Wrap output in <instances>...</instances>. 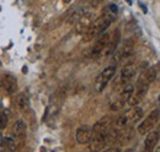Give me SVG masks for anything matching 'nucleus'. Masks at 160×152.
I'll list each match as a JSON object with an SVG mask.
<instances>
[{
	"mask_svg": "<svg viewBox=\"0 0 160 152\" xmlns=\"http://www.w3.org/2000/svg\"><path fill=\"white\" fill-rule=\"evenodd\" d=\"M115 74H116V65H110V66L105 68L100 73V75L96 77L95 90L98 92H102L105 90V87L107 86V83L110 82V80L115 76Z\"/></svg>",
	"mask_w": 160,
	"mask_h": 152,
	"instance_id": "nucleus-1",
	"label": "nucleus"
},
{
	"mask_svg": "<svg viewBox=\"0 0 160 152\" xmlns=\"http://www.w3.org/2000/svg\"><path fill=\"white\" fill-rule=\"evenodd\" d=\"M110 39H111V35L107 33V32H103L102 35H100V37L98 39V42L95 43V45L90 49L88 57L92 58V59H96V58L100 57L101 54L105 52V49H106V47H107Z\"/></svg>",
	"mask_w": 160,
	"mask_h": 152,
	"instance_id": "nucleus-2",
	"label": "nucleus"
},
{
	"mask_svg": "<svg viewBox=\"0 0 160 152\" xmlns=\"http://www.w3.org/2000/svg\"><path fill=\"white\" fill-rule=\"evenodd\" d=\"M160 119V109H155L153 112H150L149 115L142 121L138 126V133L144 135V134H148L153 128L154 125L159 121Z\"/></svg>",
	"mask_w": 160,
	"mask_h": 152,
	"instance_id": "nucleus-3",
	"label": "nucleus"
},
{
	"mask_svg": "<svg viewBox=\"0 0 160 152\" xmlns=\"http://www.w3.org/2000/svg\"><path fill=\"white\" fill-rule=\"evenodd\" d=\"M133 92H134L133 86H132V85H129V83H127V85L124 86V90L121 92V96L118 97V99H116L115 102H112V103H111L110 109H111V111H113V112H117V111L122 109V108H123V106H124L126 103H128V99L131 98V96L133 95Z\"/></svg>",
	"mask_w": 160,
	"mask_h": 152,
	"instance_id": "nucleus-4",
	"label": "nucleus"
},
{
	"mask_svg": "<svg viewBox=\"0 0 160 152\" xmlns=\"http://www.w3.org/2000/svg\"><path fill=\"white\" fill-rule=\"evenodd\" d=\"M94 22V16L91 12H85V14H81L80 17L78 19V22L75 25V32L78 35H84L89 27L91 26V23Z\"/></svg>",
	"mask_w": 160,
	"mask_h": 152,
	"instance_id": "nucleus-5",
	"label": "nucleus"
},
{
	"mask_svg": "<svg viewBox=\"0 0 160 152\" xmlns=\"http://www.w3.org/2000/svg\"><path fill=\"white\" fill-rule=\"evenodd\" d=\"M101 25H102V16H100L99 19H96L91 23V26L89 27V30L82 35V36H84V37H82V40H84V42H90V40H92L96 36H100Z\"/></svg>",
	"mask_w": 160,
	"mask_h": 152,
	"instance_id": "nucleus-6",
	"label": "nucleus"
},
{
	"mask_svg": "<svg viewBox=\"0 0 160 152\" xmlns=\"http://www.w3.org/2000/svg\"><path fill=\"white\" fill-rule=\"evenodd\" d=\"M148 87L149 85H145V83H138V88L136 92H133V95L131 96V98L128 99V104L131 107H134V106H138L142 99L145 97L147 95V91H148Z\"/></svg>",
	"mask_w": 160,
	"mask_h": 152,
	"instance_id": "nucleus-7",
	"label": "nucleus"
},
{
	"mask_svg": "<svg viewBox=\"0 0 160 152\" xmlns=\"http://www.w3.org/2000/svg\"><path fill=\"white\" fill-rule=\"evenodd\" d=\"M92 135H94V129L92 128H90L88 125L80 126L77 130V141L81 145L90 144V141L92 139Z\"/></svg>",
	"mask_w": 160,
	"mask_h": 152,
	"instance_id": "nucleus-8",
	"label": "nucleus"
},
{
	"mask_svg": "<svg viewBox=\"0 0 160 152\" xmlns=\"http://www.w3.org/2000/svg\"><path fill=\"white\" fill-rule=\"evenodd\" d=\"M1 86L6 92L14 93L18 90V80L15 76L10 75V74H5L1 77Z\"/></svg>",
	"mask_w": 160,
	"mask_h": 152,
	"instance_id": "nucleus-9",
	"label": "nucleus"
},
{
	"mask_svg": "<svg viewBox=\"0 0 160 152\" xmlns=\"http://www.w3.org/2000/svg\"><path fill=\"white\" fill-rule=\"evenodd\" d=\"M134 74H136V65L133 63L126 64L121 70V82H122V85L126 86L133 78Z\"/></svg>",
	"mask_w": 160,
	"mask_h": 152,
	"instance_id": "nucleus-10",
	"label": "nucleus"
},
{
	"mask_svg": "<svg viewBox=\"0 0 160 152\" xmlns=\"http://www.w3.org/2000/svg\"><path fill=\"white\" fill-rule=\"evenodd\" d=\"M120 39H121L120 30H116L113 32V35L111 36V39H110L106 49H105V55H111V54L115 53V50H116V48H117V45L120 43Z\"/></svg>",
	"mask_w": 160,
	"mask_h": 152,
	"instance_id": "nucleus-11",
	"label": "nucleus"
},
{
	"mask_svg": "<svg viewBox=\"0 0 160 152\" xmlns=\"http://www.w3.org/2000/svg\"><path fill=\"white\" fill-rule=\"evenodd\" d=\"M159 141V133L158 131H149L145 141H144V150L145 151H153Z\"/></svg>",
	"mask_w": 160,
	"mask_h": 152,
	"instance_id": "nucleus-12",
	"label": "nucleus"
},
{
	"mask_svg": "<svg viewBox=\"0 0 160 152\" xmlns=\"http://www.w3.org/2000/svg\"><path fill=\"white\" fill-rule=\"evenodd\" d=\"M134 136V129L133 128H123L122 130H120L118 136H117V142L121 145H124V144H128Z\"/></svg>",
	"mask_w": 160,
	"mask_h": 152,
	"instance_id": "nucleus-13",
	"label": "nucleus"
},
{
	"mask_svg": "<svg viewBox=\"0 0 160 152\" xmlns=\"http://www.w3.org/2000/svg\"><path fill=\"white\" fill-rule=\"evenodd\" d=\"M12 133L15 135V140L18 142H20L25 139V133H26V123L23 120H18L14 125V129H12Z\"/></svg>",
	"mask_w": 160,
	"mask_h": 152,
	"instance_id": "nucleus-14",
	"label": "nucleus"
},
{
	"mask_svg": "<svg viewBox=\"0 0 160 152\" xmlns=\"http://www.w3.org/2000/svg\"><path fill=\"white\" fill-rule=\"evenodd\" d=\"M112 124V118L111 116H103L100 120H98L94 125V133H99V131H107L110 129Z\"/></svg>",
	"mask_w": 160,
	"mask_h": 152,
	"instance_id": "nucleus-15",
	"label": "nucleus"
},
{
	"mask_svg": "<svg viewBox=\"0 0 160 152\" xmlns=\"http://www.w3.org/2000/svg\"><path fill=\"white\" fill-rule=\"evenodd\" d=\"M134 43H136V40L133 38H129V39H127L124 42V44H123V47H122V49H121L120 52L121 59H124V58L129 57L133 53V50H134Z\"/></svg>",
	"mask_w": 160,
	"mask_h": 152,
	"instance_id": "nucleus-16",
	"label": "nucleus"
},
{
	"mask_svg": "<svg viewBox=\"0 0 160 152\" xmlns=\"http://www.w3.org/2000/svg\"><path fill=\"white\" fill-rule=\"evenodd\" d=\"M127 118H128V120L129 121H132V123H136V121H138L142 119V116H143V109L138 107V106H134V107H132V109H129L127 113Z\"/></svg>",
	"mask_w": 160,
	"mask_h": 152,
	"instance_id": "nucleus-17",
	"label": "nucleus"
},
{
	"mask_svg": "<svg viewBox=\"0 0 160 152\" xmlns=\"http://www.w3.org/2000/svg\"><path fill=\"white\" fill-rule=\"evenodd\" d=\"M157 78V69L155 68H150L145 71V74L142 76L138 83H145V85H150L152 82H154Z\"/></svg>",
	"mask_w": 160,
	"mask_h": 152,
	"instance_id": "nucleus-18",
	"label": "nucleus"
},
{
	"mask_svg": "<svg viewBox=\"0 0 160 152\" xmlns=\"http://www.w3.org/2000/svg\"><path fill=\"white\" fill-rule=\"evenodd\" d=\"M16 104H18V108L20 109L21 112H25L28 109V98L25 93H20L16 98Z\"/></svg>",
	"mask_w": 160,
	"mask_h": 152,
	"instance_id": "nucleus-19",
	"label": "nucleus"
},
{
	"mask_svg": "<svg viewBox=\"0 0 160 152\" xmlns=\"http://www.w3.org/2000/svg\"><path fill=\"white\" fill-rule=\"evenodd\" d=\"M129 120H128V118H127V115L126 114H123V115H120L117 119H116V126L121 129V128H124L126 125H127V123H128Z\"/></svg>",
	"mask_w": 160,
	"mask_h": 152,
	"instance_id": "nucleus-20",
	"label": "nucleus"
},
{
	"mask_svg": "<svg viewBox=\"0 0 160 152\" xmlns=\"http://www.w3.org/2000/svg\"><path fill=\"white\" fill-rule=\"evenodd\" d=\"M8 125V115L4 112H0V129L5 128Z\"/></svg>",
	"mask_w": 160,
	"mask_h": 152,
	"instance_id": "nucleus-21",
	"label": "nucleus"
},
{
	"mask_svg": "<svg viewBox=\"0 0 160 152\" xmlns=\"http://www.w3.org/2000/svg\"><path fill=\"white\" fill-rule=\"evenodd\" d=\"M107 9H108L111 12H113V14H117V11H118V7H117L115 4H110Z\"/></svg>",
	"mask_w": 160,
	"mask_h": 152,
	"instance_id": "nucleus-22",
	"label": "nucleus"
},
{
	"mask_svg": "<svg viewBox=\"0 0 160 152\" xmlns=\"http://www.w3.org/2000/svg\"><path fill=\"white\" fill-rule=\"evenodd\" d=\"M4 141H5V139L2 137V134L0 133V147H1V146H4Z\"/></svg>",
	"mask_w": 160,
	"mask_h": 152,
	"instance_id": "nucleus-23",
	"label": "nucleus"
},
{
	"mask_svg": "<svg viewBox=\"0 0 160 152\" xmlns=\"http://www.w3.org/2000/svg\"><path fill=\"white\" fill-rule=\"evenodd\" d=\"M102 1H103V0H94V6H98V5L102 4Z\"/></svg>",
	"mask_w": 160,
	"mask_h": 152,
	"instance_id": "nucleus-24",
	"label": "nucleus"
},
{
	"mask_svg": "<svg viewBox=\"0 0 160 152\" xmlns=\"http://www.w3.org/2000/svg\"><path fill=\"white\" fill-rule=\"evenodd\" d=\"M64 1H65V2H70L72 0H64Z\"/></svg>",
	"mask_w": 160,
	"mask_h": 152,
	"instance_id": "nucleus-25",
	"label": "nucleus"
},
{
	"mask_svg": "<svg viewBox=\"0 0 160 152\" xmlns=\"http://www.w3.org/2000/svg\"><path fill=\"white\" fill-rule=\"evenodd\" d=\"M157 151H160V147H159V149H158V150H157Z\"/></svg>",
	"mask_w": 160,
	"mask_h": 152,
	"instance_id": "nucleus-26",
	"label": "nucleus"
},
{
	"mask_svg": "<svg viewBox=\"0 0 160 152\" xmlns=\"http://www.w3.org/2000/svg\"><path fill=\"white\" fill-rule=\"evenodd\" d=\"M159 102H160V97H159Z\"/></svg>",
	"mask_w": 160,
	"mask_h": 152,
	"instance_id": "nucleus-27",
	"label": "nucleus"
}]
</instances>
